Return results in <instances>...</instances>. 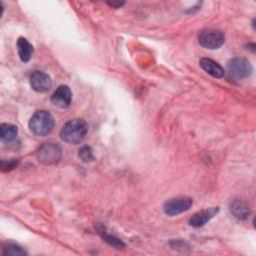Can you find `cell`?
Returning <instances> with one entry per match:
<instances>
[{"label": "cell", "mask_w": 256, "mask_h": 256, "mask_svg": "<svg viewBox=\"0 0 256 256\" xmlns=\"http://www.w3.org/2000/svg\"><path fill=\"white\" fill-rule=\"evenodd\" d=\"M61 156L62 152L60 147L53 143H45L41 145L36 151V157L38 161L45 165L58 163L61 159Z\"/></svg>", "instance_id": "277c9868"}, {"label": "cell", "mask_w": 256, "mask_h": 256, "mask_svg": "<svg viewBox=\"0 0 256 256\" xmlns=\"http://www.w3.org/2000/svg\"><path fill=\"white\" fill-rule=\"evenodd\" d=\"M30 85L36 92H46L52 86V80L50 76L43 71H34L30 75Z\"/></svg>", "instance_id": "52a82bcc"}, {"label": "cell", "mask_w": 256, "mask_h": 256, "mask_svg": "<svg viewBox=\"0 0 256 256\" xmlns=\"http://www.w3.org/2000/svg\"><path fill=\"white\" fill-rule=\"evenodd\" d=\"M79 157L83 162H91L94 160V155H93V150L90 146H82L79 149Z\"/></svg>", "instance_id": "9a60e30c"}, {"label": "cell", "mask_w": 256, "mask_h": 256, "mask_svg": "<svg viewBox=\"0 0 256 256\" xmlns=\"http://www.w3.org/2000/svg\"><path fill=\"white\" fill-rule=\"evenodd\" d=\"M18 133L17 126L8 124V123H3L0 126V136L1 139L5 142H11L13 141Z\"/></svg>", "instance_id": "4fadbf2b"}, {"label": "cell", "mask_w": 256, "mask_h": 256, "mask_svg": "<svg viewBox=\"0 0 256 256\" xmlns=\"http://www.w3.org/2000/svg\"><path fill=\"white\" fill-rule=\"evenodd\" d=\"M17 50L20 57V60L24 63L28 62L32 56L33 53V46L30 44V42L23 37L18 38L17 40Z\"/></svg>", "instance_id": "7c38bea8"}, {"label": "cell", "mask_w": 256, "mask_h": 256, "mask_svg": "<svg viewBox=\"0 0 256 256\" xmlns=\"http://www.w3.org/2000/svg\"><path fill=\"white\" fill-rule=\"evenodd\" d=\"M88 132V125L85 120L76 118L66 122L60 130V138L68 143H80Z\"/></svg>", "instance_id": "6da1fadb"}, {"label": "cell", "mask_w": 256, "mask_h": 256, "mask_svg": "<svg viewBox=\"0 0 256 256\" xmlns=\"http://www.w3.org/2000/svg\"><path fill=\"white\" fill-rule=\"evenodd\" d=\"M218 211H219L218 207H212V208H208V209L199 211V212L195 213L190 218L189 224L192 227L199 228V227L205 225L208 221H210L218 213Z\"/></svg>", "instance_id": "30bf717a"}, {"label": "cell", "mask_w": 256, "mask_h": 256, "mask_svg": "<svg viewBox=\"0 0 256 256\" xmlns=\"http://www.w3.org/2000/svg\"><path fill=\"white\" fill-rule=\"evenodd\" d=\"M3 255H11V256H22L26 255V252L17 244L10 243L8 244L3 251Z\"/></svg>", "instance_id": "5bb4252c"}, {"label": "cell", "mask_w": 256, "mask_h": 256, "mask_svg": "<svg viewBox=\"0 0 256 256\" xmlns=\"http://www.w3.org/2000/svg\"><path fill=\"white\" fill-rule=\"evenodd\" d=\"M227 70L229 75L234 79H244L252 73L251 63L242 57H235L228 61Z\"/></svg>", "instance_id": "5b68a950"}, {"label": "cell", "mask_w": 256, "mask_h": 256, "mask_svg": "<svg viewBox=\"0 0 256 256\" xmlns=\"http://www.w3.org/2000/svg\"><path fill=\"white\" fill-rule=\"evenodd\" d=\"M192 199L189 197H177L168 200L164 205V211L169 216L181 214L190 209L192 206Z\"/></svg>", "instance_id": "8992f818"}, {"label": "cell", "mask_w": 256, "mask_h": 256, "mask_svg": "<svg viewBox=\"0 0 256 256\" xmlns=\"http://www.w3.org/2000/svg\"><path fill=\"white\" fill-rule=\"evenodd\" d=\"M123 4H124V2H108V5H110L112 7H115V8L121 7Z\"/></svg>", "instance_id": "ac0fdd59"}, {"label": "cell", "mask_w": 256, "mask_h": 256, "mask_svg": "<svg viewBox=\"0 0 256 256\" xmlns=\"http://www.w3.org/2000/svg\"><path fill=\"white\" fill-rule=\"evenodd\" d=\"M71 99L72 93L70 88L67 85H61L53 93L51 97V102L54 106L61 109H65L69 107V105L71 104Z\"/></svg>", "instance_id": "ba28073f"}, {"label": "cell", "mask_w": 256, "mask_h": 256, "mask_svg": "<svg viewBox=\"0 0 256 256\" xmlns=\"http://www.w3.org/2000/svg\"><path fill=\"white\" fill-rule=\"evenodd\" d=\"M17 163H18L17 159H11V160H9V161H7V162L3 161V162H2V170H3V171L11 170V169H13L15 166H17Z\"/></svg>", "instance_id": "e0dca14e"}, {"label": "cell", "mask_w": 256, "mask_h": 256, "mask_svg": "<svg viewBox=\"0 0 256 256\" xmlns=\"http://www.w3.org/2000/svg\"><path fill=\"white\" fill-rule=\"evenodd\" d=\"M199 64L205 72H207L208 74H210L211 76H213L215 78H221L224 75V69L217 62H215L211 59L202 58V59H200Z\"/></svg>", "instance_id": "8fae6325"}, {"label": "cell", "mask_w": 256, "mask_h": 256, "mask_svg": "<svg viewBox=\"0 0 256 256\" xmlns=\"http://www.w3.org/2000/svg\"><path fill=\"white\" fill-rule=\"evenodd\" d=\"M199 44L207 49H218L225 42V36L222 31L217 29H205L198 35Z\"/></svg>", "instance_id": "3957f363"}, {"label": "cell", "mask_w": 256, "mask_h": 256, "mask_svg": "<svg viewBox=\"0 0 256 256\" xmlns=\"http://www.w3.org/2000/svg\"><path fill=\"white\" fill-rule=\"evenodd\" d=\"M104 239H105L110 245L116 247L117 249L123 248V247L125 246V245L122 243L121 240H119L118 238H116V237H114V236H112V235H105V236H104Z\"/></svg>", "instance_id": "2e32d148"}, {"label": "cell", "mask_w": 256, "mask_h": 256, "mask_svg": "<svg viewBox=\"0 0 256 256\" xmlns=\"http://www.w3.org/2000/svg\"><path fill=\"white\" fill-rule=\"evenodd\" d=\"M28 126L33 134L37 136H45L52 131L54 127V119L49 112L38 110L30 118Z\"/></svg>", "instance_id": "7a4b0ae2"}, {"label": "cell", "mask_w": 256, "mask_h": 256, "mask_svg": "<svg viewBox=\"0 0 256 256\" xmlns=\"http://www.w3.org/2000/svg\"><path fill=\"white\" fill-rule=\"evenodd\" d=\"M229 211L230 213L239 220H245L248 218L250 214L248 204L240 199V198H233L229 202Z\"/></svg>", "instance_id": "9c48e42d"}]
</instances>
